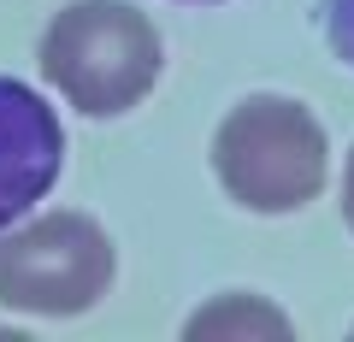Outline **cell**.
<instances>
[{"label": "cell", "mask_w": 354, "mask_h": 342, "mask_svg": "<svg viewBox=\"0 0 354 342\" xmlns=\"http://www.w3.org/2000/svg\"><path fill=\"white\" fill-rule=\"evenodd\" d=\"M41 77L88 118H118L148 101L165 71V41L130 0H71L41 30Z\"/></svg>", "instance_id": "6da1fadb"}, {"label": "cell", "mask_w": 354, "mask_h": 342, "mask_svg": "<svg viewBox=\"0 0 354 342\" xmlns=\"http://www.w3.org/2000/svg\"><path fill=\"white\" fill-rule=\"evenodd\" d=\"M213 171L248 213H301L330 178L325 124L290 95H248L213 130Z\"/></svg>", "instance_id": "7a4b0ae2"}, {"label": "cell", "mask_w": 354, "mask_h": 342, "mask_svg": "<svg viewBox=\"0 0 354 342\" xmlns=\"http://www.w3.org/2000/svg\"><path fill=\"white\" fill-rule=\"evenodd\" d=\"M118 254L88 213H41L0 230V307L36 319H77L113 289Z\"/></svg>", "instance_id": "3957f363"}, {"label": "cell", "mask_w": 354, "mask_h": 342, "mask_svg": "<svg viewBox=\"0 0 354 342\" xmlns=\"http://www.w3.org/2000/svg\"><path fill=\"white\" fill-rule=\"evenodd\" d=\"M65 171V130L59 113L30 83L0 77V230L36 213Z\"/></svg>", "instance_id": "277c9868"}, {"label": "cell", "mask_w": 354, "mask_h": 342, "mask_svg": "<svg viewBox=\"0 0 354 342\" xmlns=\"http://www.w3.org/2000/svg\"><path fill=\"white\" fill-rule=\"evenodd\" d=\"M290 313H278V307L266 301V295H213V301L201 307V313H189V325H183V336L189 342H278L290 336Z\"/></svg>", "instance_id": "5b68a950"}, {"label": "cell", "mask_w": 354, "mask_h": 342, "mask_svg": "<svg viewBox=\"0 0 354 342\" xmlns=\"http://www.w3.org/2000/svg\"><path fill=\"white\" fill-rule=\"evenodd\" d=\"M319 30H325L330 53L354 71V0H325V6H319Z\"/></svg>", "instance_id": "8992f818"}, {"label": "cell", "mask_w": 354, "mask_h": 342, "mask_svg": "<svg viewBox=\"0 0 354 342\" xmlns=\"http://www.w3.org/2000/svg\"><path fill=\"white\" fill-rule=\"evenodd\" d=\"M342 218L354 230V148H348V165H342Z\"/></svg>", "instance_id": "52a82bcc"}, {"label": "cell", "mask_w": 354, "mask_h": 342, "mask_svg": "<svg viewBox=\"0 0 354 342\" xmlns=\"http://www.w3.org/2000/svg\"><path fill=\"white\" fill-rule=\"evenodd\" d=\"M189 6H213V0H189Z\"/></svg>", "instance_id": "ba28073f"}]
</instances>
